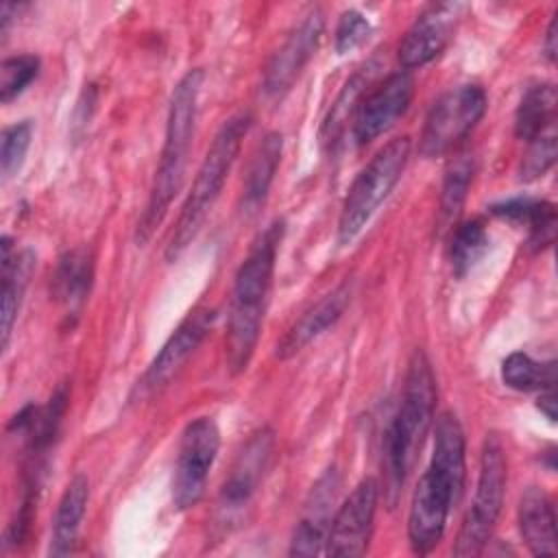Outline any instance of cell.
<instances>
[{"mask_svg": "<svg viewBox=\"0 0 558 558\" xmlns=\"http://www.w3.org/2000/svg\"><path fill=\"white\" fill-rule=\"evenodd\" d=\"M351 301V283L342 281L331 292L312 303L286 331V336L277 344V357L288 360L296 355L303 347H307L314 338H318L325 329H329L347 310Z\"/></svg>", "mask_w": 558, "mask_h": 558, "instance_id": "cell-17", "label": "cell"}, {"mask_svg": "<svg viewBox=\"0 0 558 558\" xmlns=\"http://www.w3.org/2000/svg\"><path fill=\"white\" fill-rule=\"evenodd\" d=\"M501 379L508 388L519 392H543L556 384V362H536L527 353L514 351L501 364Z\"/></svg>", "mask_w": 558, "mask_h": 558, "instance_id": "cell-24", "label": "cell"}, {"mask_svg": "<svg viewBox=\"0 0 558 558\" xmlns=\"http://www.w3.org/2000/svg\"><path fill=\"white\" fill-rule=\"evenodd\" d=\"M89 499V482L83 473H76L65 486L54 519H52V536H50V556H68L74 551L81 521L85 517Z\"/></svg>", "mask_w": 558, "mask_h": 558, "instance_id": "cell-19", "label": "cell"}, {"mask_svg": "<svg viewBox=\"0 0 558 558\" xmlns=\"http://www.w3.org/2000/svg\"><path fill=\"white\" fill-rule=\"evenodd\" d=\"M281 150H283V137L277 131L266 133L264 140L257 144L244 177V205L248 209L259 207L268 196V190L272 185V179L281 161Z\"/></svg>", "mask_w": 558, "mask_h": 558, "instance_id": "cell-23", "label": "cell"}, {"mask_svg": "<svg viewBox=\"0 0 558 558\" xmlns=\"http://www.w3.org/2000/svg\"><path fill=\"white\" fill-rule=\"evenodd\" d=\"M94 283V253L87 246L65 251L52 272V296L70 310H78Z\"/></svg>", "mask_w": 558, "mask_h": 558, "instance_id": "cell-20", "label": "cell"}, {"mask_svg": "<svg viewBox=\"0 0 558 558\" xmlns=\"http://www.w3.org/2000/svg\"><path fill=\"white\" fill-rule=\"evenodd\" d=\"M340 488V477L336 466L327 469L316 484L312 486L301 519L294 527L292 541H290V554L292 556H316L325 554L327 534L333 519V506Z\"/></svg>", "mask_w": 558, "mask_h": 558, "instance_id": "cell-16", "label": "cell"}, {"mask_svg": "<svg viewBox=\"0 0 558 558\" xmlns=\"http://www.w3.org/2000/svg\"><path fill=\"white\" fill-rule=\"evenodd\" d=\"M530 231V244L541 251L554 242L556 235V207L547 201H534L525 218Z\"/></svg>", "mask_w": 558, "mask_h": 558, "instance_id": "cell-31", "label": "cell"}, {"mask_svg": "<svg viewBox=\"0 0 558 558\" xmlns=\"http://www.w3.org/2000/svg\"><path fill=\"white\" fill-rule=\"evenodd\" d=\"M458 2H440L425 9L408 28L399 46V61L405 70L421 68L434 61L449 44L456 31V22L462 13Z\"/></svg>", "mask_w": 558, "mask_h": 558, "instance_id": "cell-15", "label": "cell"}, {"mask_svg": "<svg viewBox=\"0 0 558 558\" xmlns=\"http://www.w3.org/2000/svg\"><path fill=\"white\" fill-rule=\"evenodd\" d=\"M486 111V92L475 85H458L445 92L429 109L423 133H421V153L425 157H440L453 150L466 140Z\"/></svg>", "mask_w": 558, "mask_h": 558, "instance_id": "cell-8", "label": "cell"}, {"mask_svg": "<svg viewBox=\"0 0 558 558\" xmlns=\"http://www.w3.org/2000/svg\"><path fill=\"white\" fill-rule=\"evenodd\" d=\"M379 499V484L373 477H364L338 512L331 519V527L325 543L327 556H362L368 549L373 534V521Z\"/></svg>", "mask_w": 558, "mask_h": 558, "instance_id": "cell-11", "label": "cell"}, {"mask_svg": "<svg viewBox=\"0 0 558 558\" xmlns=\"http://www.w3.org/2000/svg\"><path fill=\"white\" fill-rule=\"evenodd\" d=\"M33 124L31 120L15 122L2 131L0 140V170L4 179H11L24 163L26 150L31 146Z\"/></svg>", "mask_w": 558, "mask_h": 558, "instance_id": "cell-29", "label": "cell"}, {"mask_svg": "<svg viewBox=\"0 0 558 558\" xmlns=\"http://www.w3.org/2000/svg\"><path fill=\"white\" fill-rule=\"evenodd\" d=\"M216 316L218 314L214 307H194L177 325V329L163 342V347L153 357V362L148 364L142 377V388L146 392L159 390L172 379V375L179 373V368L187 362V357L198 349V344L205 340V336L214 327Z\"/></svg>", "mask_w": 558, "mask_h": 558, "instance_id": "cell-14", "label": "cell"}, {"mask_svg": "<svg viewBox=\"0 0 558 558\" xmlns=\"http://www.w3.org/2000/svg\"><path fill=\"white\" fill-rule=\"evenodd\" d=\"M556 87L551 83H541L530 87L514 116V133L523 142H532L545 133L556 131Z\"/></svg>", "mask_w": 558, "mask_h": 558, "instance_id": "cell-22", "label": "cell"}, {"mask_svg": "<svg viewBox=\"0 0 558 558\" xmlns=\"http://www.w3.org/2000/svg\"><path fill=\"white\" fill-rule=\"evenodd\" d=\"M218 449L220 429L214 418L198 416L183 427L172 477V501L179 510L196 506L205 495L207 475L216 462Z\"/></svg>", "mask_w": 558, "mask_h": 558, "instance_id": "cell-9", "label": "cell"}, {"mask_svg": "<svg viewBox=\"0 0 558 558\" xmlns=\"http://www.w3.org/2000/svg\"><path fill=\"white\" fill-rule=\"evenodd\" d=\"M35 266V255L31 251L11 253V240L2 238V349H7L13 323L20 312L22 294L26 290L28 277Z\"/></svg>", "mask_w": 558, "mask_h": 558, "instance_id": "cell-21", "label": "cell"}, {"mask_svg": "<svg viewBox=\"0 0 558 558\" xmlns=\"http://www.w3.org/2000/svg\"><path fill=\"white\" fill-rule=\"evenodd\" d=\"M39 74V59L35 54L9 57L0 65V100L7 105L17 98Z\"/></svg>", "mask_w": 558, "mask_h": 558, "instance_id": "cell-28", "label": "cell"}, {"mask_svg": "<svg viewBox=\"0 0 558 558\" xmlns=\"http://www.w3.org/2000/svg\"><path fill=\"white\" fill-rule=\"evenodd\" d=\"M371 35V24L368 20L357 13V11H344L340 15L338 28H336V50L338 54H347L351 50H355L357 46H362Z\"/></svg>", "mask_w": 558, "mask_h": 558, "instance_id": "cell-32", "label": "cell"}, {"mask_svg": "<svg viewBox=\"0 0 558 558\" xmlns=\"http://www.w3.org/2000/svg\"><path fill=\"white\" fill-rule=\"evenodd\" d=\"M519 530L534 556H556L558 536H556V512L549 495L530 486L519 501Z\"/></svg>", "mask_w": 558, "mask_h": 558, "instance_id": "cell-18", "label": "cell"}, {"mask_svg": "<svg viewBox=\"0 0 558 558\" xmlns=\"http://www.w3.org/2000/svg\"><path fill=\"white\" fill-rule=\"evenodd\" d=\"M203 78H205V72L201 68H194L181 76V81L172 92L159 166L155 170L146 207L137 222L135 238L140 244L148 242L150 235L157 231V227L168 214L172 198L179 194L183 185L187 155H190L194 126H196L198 94L203 87Z\"/></svg>", "mask_w": 558, "mask_h": 558, "instance_id": "cell-4", "label": "cell"}, {"mask_svg": "<svg viewBox=\"0 0 558 558\" xmlns=\"http://www.w3.org/2000/svg\"><path fill=\"white\" fill-rule=\"evenodd\" d=\"M475 174V161L471 155H458L456 159L449 161L442 179V190H440V216L445 222L456 220L460 214L471 181Z\"/></svg>", "mask_w": 558, "mask_h": 558, "instance_id": "cell-25", "label": "cell"}, {"mask_svg": "<svg viewBox=\"0 0 558 558\" xmlns=\"http://www.w3.org/2000/svg\"><path fill=\"white\" fill-rule=\"evenodd\" d=\"M556 17L549 22V26H547V33H545V44H543V48H545V57L549 59V61H554L556 59Z\"/></svg>", "mask_w": 558, "mask_h": 558, "instance_id": "cell-34", "label": "cell"}, {"mask_svg": "<svg viewBox=\"0 0 558 558\" xmlns=\"http://www.w3.org/2000/svg\"><path fill=\"white\" fill-rule=\"evenodd\" d=\"M410 148L412 144L408 135L390 140L355 177L344 196L338 220L340 244L353 242L357 233L366 227V222L373 218V214L379 209V205L388 198V194L392 192V187L397 185L405 170Z\"/></svg>", "mask_w": 558, "mask_h": 558, "instance_id": "cell-6", "label": "cell"}, {"mask_svg": "<svg viewBox=\"0 0 558 558\" xmlns=\"http://www.w3.org/2000/svg\"><path fill=\"white\" fill-rule=\"evenodd\" d=\"M414 81L408 72H395L373 87L357 105L353 116V140L368 144L386 133L410 107Z\"/></svg>", "mask_w": 558, "mask_h": 558, "instance_id": "cell-13", "label": "cell"}, {"mask_svg": "<svg viewBox=\"0 0 558 558\" xmlns=\"http://www.w3.org/2000/svg\"><path fill=\"white\" fill-rule=\"evenodd\" d=\"M368 81H371V72H368V68H362L357 74H353L344 83L340 96L336 98V102H333V107H331V111H329V116L323 124V140L325 142H333L338 137V133L342 131L349 116L357 109L360 96H362L364 87L368 85Z\"/></svg>", "mask_w": 558, "mask_h": 558, "instance_id": "cell-27", "label": "cell"}, {"mask_svg": "<svg viewBox=\"0 0 558 558\" xmlns=\"http://www.w3.org/2000/svg\"><path fill=\"white\" fill-rule=\"evenodd\" d=\"M556 161V131L545 133L527 142V153L523 155L519 177L523 181H534L543 177Z\"/></svg>", "mask_w": 558, "mask_h": 558, "instance_id": "cell-30", "label": "cell"}, {"mask_svg": "<svg viewBox=\"0 0 558 558\" xmlns=\"http://www.w3.org/2000/svg\"><path fill=\"white\" fill-rule=\"evenodd\" d=\"M251 113L240 111L235 116H231L229 120H225V124L220 126V131L216 133L211 146L207 148V155L194 177L192 190L181 207L179 220L174 225L170 244L166 248V259L174 262L196 238V233L201 231L207 214L211 211L214 203L218 201L222 185L229 177V170L240 153L242 140L251 129Z\"/></svg>", "mask_w": 558, "mask_h": 558, "instance_id": "cell-5", "label": "cell"}, {"mask_svg": "<svg viewBox=\"0 0 558 558\" xmlns=\"http://www.w3.org/2000/svg\"><path fill=\"white\" fill-rule=\"evenodd\" d=\"M436 379L427 355L416 349L408 362L401 403L384 434V493L390 508L397 504L405 477L434 421Z\"/></svg>", "mask_w": 558, "mask_h": 558, "instance_id": "cell-3", "label": "cell"}, {"mask_svg": "<svg viewBox=\"0 0 558 558\" xmlns=\"http://www.w3.org/2000/svg\"><path fill=\"white\" fill-rule=\"evenodd\" d=\"M488 248V233L482 220H466L460 227H456L453 231V240H451V270L456 272V277L466 275L473 264L484 255V251Z\"/></svg>", "mask_w": 558, "mask_h": 558, "instance_id": "cell-26", "label": "cell"}, {"mask_svg": "<svg viewBox=\"0 0 558 558\" xmlns=\"http://www.w3.org/2000/svg\"><path fill=\"white\" fill-rule=\"evenodd\" d=\"M275 449V432L262 427L248 436L238 451L222 486L218 493V517L220 523H231L253 501L259 484L268 471Z\"/></svg>", "mask_w": 558, "mask_h": 558, "instance_id": "cell-10", "label": "cell"}, {"mask_svg": "<svg viewBox=\"0 0 558 558\" xmlns=\"http://www.w3.org/2000/svg\"><path fill=\"white\" fill-rule=\"evenodd\" d=\"M464 432L456 414L445 412L436 421L434 451L421 475L408 514V538L414 554H429L447 530V519L464 488Z\"/></svg>", "mask_w": 558, "mask_h": 558, "instance_id": "cell-1", "label": "cell"}, {"mask_svg": "<svg viewBox=\"0 0 558 558\" xmlns=\"http://www.w3.org/2000/svg\"><path fill=\"white\" fill-rule=\"evenodd\" d=\"M506 477H508L506 449L501 438L495 432H490L486 434L482 445L475 497L453 545L456 556H480L488 545L495 532L497 519L501 514Z\"/></svg>", "mask_w": 558, "mask_h": 558, "instance_id": "cell-7", "label": "cell"}, {"mask_svg": "<svg viewBox=\"0 0 558 558\" xmlns=\"http://www.w3.org/2000/svg\"><path fill=\"white\" fill-rule=\"evenodd\" d=\"M323 28H325V20L318 9L310 11L292 28L288 39L270 57L264 70L262 89L268 98H281L286 92H290V87L294 85V81L299 78L307 61L314 57L323 37Z\"/></svg>", "mask_w": 558, "mask_h": 558, "instance_id": "cell-12", "label": "cell"}, {"mask_svg": "<svg viewBox=\"0 0 558 558\" xmlns=\"http://www.w3.org/2000/svg\"><path fill=\"white\" fill-rule=\"evenodd\" d=\"M536 408L554 423L556 421V395H554V388L549 390H543L538 401H536Z\"/></svg>", "mask_w": 558, "mask_h": 558, "instance_id": "cell-33", "label": "cell"}, {"mask_svg": "<svg viewBox=\"0 0 558 558\" xmlns=\"http://www.w3.org/2000/svg\"><path fill=\"white\" fill-rule=\"evenodd\" d=\"M283 229V220H275L272 225H268L257 235L235 272L225 338L227 366L233 375L244 373L255 353Z\"/></svg>", "mask_w": 558, "mask_h": 558, "instance_id": "cell-2", "label": "cell"}]
</instances>
